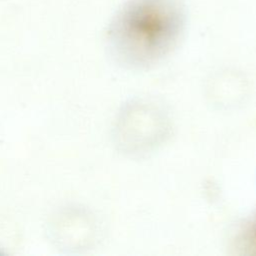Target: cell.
I'll list each match as a JSON object with an SVG mask.
<instances>
[{
  "label": "cell",
  "mask_w": 256,
  "mask_h": 256,
  "mask_svg": "<svg viewBox=\"0 0 256 256\" xmlns=\"http://www.w3.org/2000/svg\"><path fill=\"white\" fill-rule=\"evenodd\" d=\"M184 23L180 0H129L108 27V47L120 63L147 67L174 47Z\"/></svg>",
  "instance_id": "6da1fadb"
},
{
  "label": "cell",
  "mask_w": 256,
  "mask_h": 256,
  "mask_svg": "<svg viewBox=\"0 0 256 256\" xmlns=\"http://www.w3.org/2000/svg\"><path fill=\"white\" fill-rule=\"evenodd\" d=\"M245 242L249 248H256V218L245 230Z\"/></svg>",
  "instance_id": "7a4b0ae2"
}]
</instances>
